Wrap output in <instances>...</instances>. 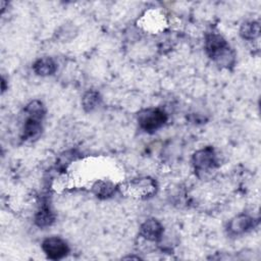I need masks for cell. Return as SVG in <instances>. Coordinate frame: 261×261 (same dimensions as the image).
<instances>
[{"label": "cell", "instance_id": "cell-1", "mask_svg": "<svg viewBox=\"0 0 261 261\" xmlns=\"http://www.w3.org/2000/svg\"><path fill=\"white\" fill-rule=\"evenodd\" d=\"M205 51L207 55L218 64L228 67L234 61V55L231 52L225 39L216 33H210L205 38Z\"/></svg>", "mask_w": 261, "mask_h": 261}, {"label": "cell", "instance_id": "cell-2", "mask_svg": "<svg viewBox=\"0 0 261 261\" xmlns=\"http://www.w3.org/2000/svg\"><path fill=\"white\" fill-rule=\"evenodd\" d=\"M167 121V114L160 108H148L138 115L140 127L147 133H154Z\"/></svg>", "mask_w": 261, "mask_h": 261}, {"label": "cell", "instance_id": "cell-3", "mask_svg": "<svg viewBox=\"0 0 261 261\" xmlns=\"http://www.w3.org/2000/svg\"><path fill=\"white\" fill-rule=\"evenodd\" d=\"M193 165L197 171H209L217 166V158L212 147H205L193 155Z\"/></svg>", "mask_w": 261, "mask_h": 261}, {"label": "cell", "instance_id": "cell-4", "mask_svg": "<svg viewBox=\"0 0 261 261\" xmlns=\"http://www.w3.org/2000/svg\"><path fill=\"white\" fill-rule=\"evenodd\" d=\"M42 249L47 257L52 260L61 259L69 252L66 242L59 237H50L45 239L42 243Z\"/></svg>", "mask_w": 261, "mask_h": 261}, {"label": "cell", "instance_id": "cell-5", "mask_svg": "<svg viewBox=\"0 0 261 261\" xmlns=\"http://www.w3.org/2000/svg\"><path fill=\"white\" fill-rule=\"evenodd\" d=\"M128 189L137 197H148L156 192V182L150 177L138 178L129 184Z\"/></svg>", "mask_w": 261, "mask_h": 261}, {"label": "cell", "instance_id": "cell-6", "mask_svg": "<svg viewBox=\"0 0 261 261\" xmlns=\"http://www.w3.org/2000/svg\"><path fill=\"white\" fill-rule=\"evenodd\" d=\"M140 233L145 240L156 242L162 238L163 226L159 222V220L155 218H150L145 220L144 223L141 225Z\"/></svg>", "mask_w": 261, "mask_h": 261}, {"label": "cell", "instance_id": "cell-7", "mask_svg": "<svg viewBox=\"0 0 261 261\" xmlns=\"http://www.w3.org/2000/svg\"><path fill=\"white\" fill-rule=\"evenodd\" d=\"M253 227H254V219L249 215H245V214H241L233 217L227 225L228 232L232 236L242 234Z\"/></svg>", "mask_w": 261, "mask_h": 261}, {"label": "cell", "instance_id": "cell-8", "mask_svg": "<svg viewBox=\"0 0 261 261\" xmlns=\"http://www.w3.org/2000/svg\"><path fill=\"white\" fill-rule=\"evenodd\" d=\"M42 133V120L28 116L23 122L21 139L23 141H33L40 137Z\"/></svg>", "mask_w": 261, "mask_h": 261}, {"label": "cell", "instance_id": "cell-9", "mask_svg": "<svg viewBox=\"0 0 261 261\" xmlns=\"http://www.w3.org/2000/svg\"><path fill=\"white\" fill-rule=\"evenodd\" d=\"M33 69L38 75L47 76L53 74L56 71L57 64L51 57H43L34 63Z\"/></svg>", "mask_w": 261, "mask_h": 261}, {"label": "cell", "instance_id": "cell-10", "mask_svg": "<svg viewBox=\"0 0 261 261\" xmlns=\"http://www.w3.org/2000/svg\"><path fill=\"white\" fill-rule=\"evenodd\" d=\"M100 102H101V96H100L99 92H97L95 90L87 91L82 98L83 108L87 112H91L94 109H96L99 106Z\"/></svg>", "mask_w": 261, "mask_h": 261}, {"label": "cell", "instance_id": "cell-11", "mask_svg": "<svg viewBox=\"0 0 261 261\" xmlns=\"http://www.w3.org/2000/svg\"><path fill=\"white\" fill-rule=\"evenodd\" d=\"M54 221V215L49 206L46 204L42 205L41 208L38 210L35 216V222L40 227H46L53 223Z\"/></svg>", "mask_w": 261, "mask_h": 261}, {"label": "cell", "instance_id": "cell-12", "mask_svg": "<svg viewBox=\"0 0 261 261\" xmlns=\"http://www.w3.org/2000/svg\"><path fill=\"white\" fill-rule=\"evenodd\" d=\"M260 25L257 21H248L242 24L240 29V35L243 39L246 40H254L259 36Z\"/></svg>", "mask_w": 261, "mask_h": 261}, {"label": "cell", "instance_id": "cell-13", "mask_svg": "<svg viewBox=\"0 0 261 261\" xmlns=\"http://www.w3.org/2000/svg\"><path fill=\"white\" fill-rule=\"evenodd\" d=\"M24 113L28 116H32V117L43 120V118L45 116V113H46V110H45V107H44V105L41 101L34 100V101H31L25 106Z\"/></svg>", "mask_w": 261, "mask_h": 261}, {"label": "cell", "instance_id": "cell-14", "mask_svg": "<svg viewBox=\"0 0 261 261\" xmlns=\"http://www.w3.org/2000/svg\"><path fill=\"white\" fill-rule=\"evenodd\" d=\"M115 191V187L113 184L108 181H97L93 186V192L94 194L99 198H108L112 196V194Z\"/></svg>", "mask_w": 261, "mask_h": 261}]
</instances>
